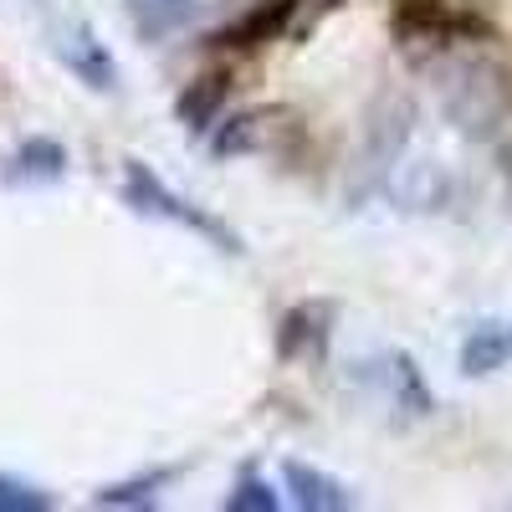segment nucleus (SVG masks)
I'll list each match as a JSON object with an SVG mask.
<instances>
[{
  "mask_svg": "<svg viewBox=\"0 0 512 512\" xmlns=\"http://www.w3.org/2000/svg\"><path fill=\"white\" fill-rule=\"evenodd\" d=\"M379 379H384V395H390V405H395L400 415L420 420V415L436 410V395L425 390V379H420V369H415V359H410L405 349H395V354L379 359Z\"/></svg>",
  "mask_w": 512,
  "mask_h": 512,
  "instance_id": "10",
  "label": "nucleus"
},
{
  "mask_svg": "<svg viewBox=\"0 0 512 512\" xmlns=\"http://www.w3.org/2000/svg\"><path fill=\"white\" fill-rule=\"evenodd\" d=\"M205 0H123L128 21H134V31L149 41V47H164L169 36H180L195 16H200Z\"/></svg>",
  "mask_w": 512,
  "mask_h": 512,
  "instance_id": "9",
  "label": "nucleus"
},
{
  "mask_svg": "<svg viewBox=\"0 0 512 512\" xmlns=\"http://www.w3.org/2000/svg\"><path fill=\"white\" fill-rule=\"evenodd\" d=\"M123 205L134 210V216H144V221H169V226H185L190 236H200V241H210L216 251H231V256H241V236L236 231H226L210 210H200L195 200H185V195H175L169 190L154 169L144 164V159H123Z\"/></svg>",
  "mask_w": 512,
  "mask_h": 512,
  "instance_id": "1",
  "label": "nucleus"
},
{
  "mask_svg": "<svg viewBox=\"0 0 512 512\" xmlns=\"http://www.w3.org/2000/svg\"><path fill=\"white\" fill-rule=\"evenodd\" d=\"M52 497L31 487V482H16V477H0V512H47Z\"/></svg>",
  "mask_w": 512,
  "mask_h": 512,
  "instance_id": "15",
  "label": "nucleus"
},
{
  "mask_svg": "<svg viewBox=\"0 0 512 512\" xmlns=\"http://www.w3.org/2000/svg\"><path fill=\"white\" fill-rule=\"evenodd\" d=\"M395 36L400 47H466V41H497L492 16L466 0H395Z\"/></svg>",
  "mask_w": 512,
  "mask_h": 512,
  "instance_id": "2",
  "label": "nucleus"
},
{
  "mask_svg": "<svg viewBox=\"0 0 512 512\" xmlns=\"http://www.w3.org/2000/svg\"><path fill=\"white\" fill-rule=\"evenodd\" d=\"M297 16V0H256L251 11H241L231 26H221L216 36H210V47L221 52H256L267 47V41H277Z\"/></svg>",
  "mask_w": 512,
  "mask_h": 512,
  "instance_id": "6",
  "label": "nucleus"
},
{
  "mask_svg": "<svg viewBox=\"0 0 512 512\" xmlns=\"http://www.w3.org/2000/svg\"><path fill=\"white\" fill-rule=\"evenodd\" d=\"M328 344V308L323 303H303V308H292L282 323H277V354L282 359H318Z\"/></svg>",
  "mask_w": 512,
  "mask_h": 512,
  "instance_id": "12",
  "label": "nucleus"
},
{
  "mask_svg": "<svg viewBox=\"0 0 512 512\" xmlns=\"http://www.w3.org/2000/svg\"><path fill=\"white\" fill-rule=\"evenodd\" d=\"M175 472H149V477H128V482H108L93 492V507H154L159 492L169 487Z\"/></svg>",
  "mask_w": 512,
  "mask_h": 512,
  "instance_id": "13",
  "label": "nucleus"
},
{
  "mask_svg": "<svg viewBox=\"0 0 512 512\" xmlns=\"http://www.w3.org/2000/svg\"><path fill=\"white\" fill-rule=\"evenodd\" d=\"M226 98H231V72H200L195 82H185L175 113H180V123L190 128V134H205V128L221 118Z\"/></svg>",
  "mask_w": 512,
  "mask_h": 512,
  "instance_id": "11",
  "label": "nucleus"
},
{
  "mask_svg": "<svg viewBox=\"0 0 512 512\" xmlns=\"http://www.w3.org/2000/svg\"><path fill=\"white\" fill-rule=\"evenodd\" d=\"M47 47H52V57L82 82L88 93H118L123 88V72H118V57L108 52V41L82 21V16H57L52 26H47Z\"/></svg>",
  "mask_w": 512,
  "mask_h": 512,
  "instance_id": "4",
  "label": "nucleus"
},
{
  "mask_svg": "<svg viewBox=\"0 0 512 512\" xmlns=\"http://www.w3.org/2000/svg\"><path fill=\"white\" fill-rule=\"evenodd\" d=\"M282 487L292 492V507H303V512H349V507H359L354 487L338 482L333 472H323V466H313V461H287Z\"/></svg>",
  "mask_w": 512,
  "mask_h": 512,
  "instance_id": "7",
  "label": "nucleus"
},
{
  "mask_svg": "<svg viewBox=\"0 0 512 512\" xmlns=\"http://www.w3.org/2000/svg\"><path fill=\"white\" fill-rule=\"evenodd\" d=\"M251 139H256V118H251V113H241V118H231V128H221V134L210 139V149H216V154L226 159V154L251 149Z\"/></svg>",
  "mask_w": 512,
  "mask_h": 512,
  "instance_id": "16",
  "label": "nucleus"
},
{
  "mask_svg": "<svg viewBox=\"0 0 512 512\" xmlns=\"http://www.w3.org/2000/svg\"><path fill=\"white\" fill-rule=\"evenodd\" d=\"M456 364H461L466 379H487V374L507 369L512 364V323L507 318L472 323V328H466V338H461V359Z\"/></svg>",
  "mask_w": 512,
  "mask_h": 512,
  "instance_id": "8",
  "label": "nucleus"
},
{
  "mask_svg": "<svg viewBox=\"0 0 512 512\" xmlns=\"http://www.w3.org/2000/svg\"><path fill=\"white\" fill-rule=\"evenodd\" d=\"M226 512H277L282 507V497L272 492V482L267 477H256V472H241L236 477V487L226 492V502H221Z\"/></svg>",
  "mask_w": 512,
  "mask_h": 512,
  "instance_id": "14",
  "label": "nucleus"
},
{
  "mask_svg": "<svg viewBox=\"0 0 512 512\" xmlns=\"http://www.w3.org/2000/svg\"><path fill=\"white\" fill-rule=\"evenodd\" d=\"M72 169V154L57 139H21L6 164H0V185L6 190H41V185H62Z\"/></svg>",
  "mask_w": 512,
  "mask_h": 512,
  "instance_id": "5",
  "label": "nucleus"
},
{
  "mask_svg": "<svg viewBox=\"0 0 512 512\" xmlns=\"http://www.w3.org/2000/svg\"><path fill=\"white\" fill-rule=\"evenodd\" d=\"M512 108V82L502 67H482V62H466L451 72L446 82V113L466 128V134H477V139H492L502 118Z\"/></svg>",
  "mask_w": 512,
  "mask_h": 512,
  "instance_id": "3",
  "label": "nucleus"
}]
</instances>
